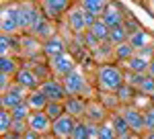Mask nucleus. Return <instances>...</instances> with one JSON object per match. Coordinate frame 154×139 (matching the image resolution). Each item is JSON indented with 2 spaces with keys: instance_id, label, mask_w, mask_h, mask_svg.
<instances>
[{
  "instance_id": "1",
  "label": "nucleus",
  "mask_w": 154,
  "mask_h": 139,
  "mask_svg": "<svg viewBox=\"0 0 154 139\" xmlns=\"http://www.w3.org/2000/svg\"><path fill=\"white\" fill-rule=\"evenodd\" d=\"M125 84L123 70L115 64H101L97 68V86L99 92H117Z\"/></svg>"
},
{
  "instance_id": "2",
  "label": "nucleus",
  "mask_w": 154,
  "mask_h": 139,
  "mask_svg": "<svg viewBox=\"0 0 154 139\" xmlns=\"http://www.w3.org/2000/svg\"><path fill=\"white\" fill-rule=\"evenodd\" d=\"M62 84H64V88H66V94L68 96H88V82L84 78V74L80 70L76 68L74 72H70L68 76H64L62 78Z\"/></svg>"
},
{
  "instance_id": "3",
  "label": "nucleus",
  "mask_w": 154,
  "mask_h": 139,
  "mask_svg": "<svg viewBox=\"0 0 154 139\" xmlns=\"http://www.w3.org/2000/svg\"><path fill=\"white\" fill-rule=\"evenodd\" d=\"M41 12L43 10H39L35 4H29V2L17 4V14H19V27H21V31H29L31 33V29L41 19Z\"/></svg>"
},
{
  "instance_id": "4",
  "label": "nucleus",
  "mask_w": 154,
  "mask_h": 139,
  "mask_svg": "<svg viewBox=\"0 0 154 139\" xmlns=\"http://www.w3.org/2000/svg\"><path fill=\"white\" fill-rule=\"evenodd\" d=\"M119 111H121V115L125 117V121H128V125H130L134 135L146 133V121H144V111L142 108H138L136 104H123Z\"/></svg>"
},
{
  "instance_id": "5",
  "label": "nucleus",
  "mask_w": 154,
  "mask_h": 139,
  "mask_svg": "<svg viewBox=\"0 0 154 139\" xmlns=\"http://www.w3.org/2000/svg\"><path fill=\"white\" fill-rule=\"evenodd\" d=\"M31 92V90H27L23 88L21 84H17V82L12 80L11 88L6 90V92L0 94V104H2V108H6V111H12L14 106H19V104H23L27 100V94Z\"/></svg>"
},
{
  "instance_id": "6",
  "label": "nucleus",
  "mask_w": 154,
  "mask_h": 139,
  "mask_svg": "<svg viewBox=\"0 0 154 139\" xmlns=\"http://www.w3.org/2000/svg\"><path fill=\"white\" fill-rule=\"evenodd\" d=\"M48 66H49V70H51V76L62 80L64 76H68L70 72L76 70V59H74V55H70V53L66 51V53H62V55H56V58L48 59Z\"/></svg>"
},
{
  "instance_id": "7",
  "label": "nucleus",
  "mask_w": 154,
  "mask_h": 139,
  "mask_svg": "<svg viewBox=\"0 0 154 139\" xmlns=\"http://www.w3.org/2000/svg\"><path fill=\"white\" fill-rule=\"evenodd\" d=\"M17 31H21L19 14H17V4H4L2 10H0V33L14 35Z\"/></svg>"
},
{
  "instance_id": "8",
  "label": "nucleus",
  "mask_w": 154,
  "mask_h": 139,
  "mask_svg": "<svg viewBox=\"0 0 154 139\" xmlns=\"http://www.w3.org/2000/svg\"><path fill=\"white\" fill-rule=\"evenodd\" d=\"M39 90L48 96L49 102H64L68 98L66 88H64V84H62L60 78H48V80H43L41 86H39Z\"/></svg>"
},
{
  "instance_id": "9",
  "label": "nucleus",
  "mask_w": 154,
  "mask_h": 139,
  "mask_svg": "<svg viewBox=\"0 0 154 139\" xmlns=\"http://www.w3.org/2000/svg\"><path fill=\"white\" fill-rule=\"evenodd\" d=\"M80 119H74L72 115H62L60 119L54 121V125H51V135L56 139H72V133H74V129H76V123H78Z\"/></svg>"
},
{
  "instance_id": "10",
  "label": "nucleus",
  "mask_w": 154,
  "mask_h": 139,
  "mask_svg": "<svg viewBox=\"0 0 154 139\" xmlns=\"http://www.w3.org/2000/svg\"><path fill=\"white\" fill-rule=\"evenodd\" d=\"M27 123H29V129L35 131L37 135H51V125H54V121L48 117L45 111H31Z\"/></svg>"
},
{
  "instance_id": "11",
  "label": "nucleus",
  "mask_w": 154,
  "mask_h": 139,
  "mask_svg": "<svg viewBox=\"0 0 154 139\" xmlns=\"http://www.w3.org/2000/svg\"><path fill=\"white\" fill-rule=\"evenodd\" d=\"M66 25L74 35H82L84 31H88L86 27V12L82 6H74L66 12Z\"/></svg>"
},
{
  "instance_id": "12",
  "label": "nucleus",
  "mask_w": 154,
  "mask_h": 139,
  "mask_svg": "<svg viewBox=\"0 0 154 139\" xmlns=\"http://www.w3.org/2000/svg\"><path fill=\"white\" fill-rule=\"evenodd\" d=\"M41 10L48 19L56 21L70 10V0H41Z\"/></svg>"
},
{
  "instance_id": "13",
  "label": "nucleus",
  "mask_w": 154,
  "mask_h": 139,
  "mask_svg": "<svg viewBox=\"0 0 154 139\" xmlns=\"http://www.w3.org/2000/svg\"><path fill=\"white\" fill-rule=\"evenodd\" d=\"M12 80L17 82V84H21L23 88H27V90H37V88L41 86L39 76L35 74V70L29 68V66H21V70L17 72V76H14Z\"/></svg>"
},
{
  "instance_id": "14",
  "label": "nucleus",
  "mask_w": 154,
  "mask_h": 139,
  "mask_svg": "<svg viewBox=\"0 0 154 139\" xmlns=\"http://www.w3.org/2000/svg\"><path fill=\"white\" fill-rule=\"evenodd\" d=\"M148 49H144V51H138L134 58H130L128 61H123V68L128 70V72H134V74H148V66H150V59L152 55H148L146 53Z\"/></svg>"
},
{
  "instance_id": "15",
  "label": "nucleus",
  "mask_w": 154,
  "mask_h": 139,
  "mask_svg": "<svg viewBox=\"0 0 154 139\" xmlns=\"http://www.w3.org/2000/svg\"><path fill=\"white\" fill-rule=\"evenodd\" d=\"M109 108H107L105 104L101 102H97V100H88V104H86V115H84V119L86 121H91V123H105L107 119H109Z\"/></svg>"
},
{
  "instance_id": "16",
  "label": "nucleus",
  "mask_w": 154,
  "mask_h": 139,
  "mask_svg": "<svg viewBox=\"0 0 154 139\" xmlns=\"http://www.w3.org/2000/svg\"><path fill=\"white\" fill-rule=\"evenodd\" d=\"M103 21H105V25L109 27V29H115V27H121L123 23V19H125V12H123V8L119 6V4H115V2H109V6H107V10L103 12V16H101Z\"/></svg>"
},
{
  "instance_id": "17",
  "label": "nucleus",
  "mask_w": 154,
  "mask_h": 139,
  "mask_svg": "<svg viewBox=\"0 0 154 139\" xmlns=\"http://www.w3.org/2000/svg\"><path fill=\"white\" fill-rule=\"evenodd\" d=\"M64 104H66V113L68 115H72L74 119H84L88 100H84L82 96H68L64 100Z\"/></svg>"
},
{
  "instance_id": "18",
  "label": "nucleus",
  "mask_w": 154,
  "mask_h": 139,
  "mask_svg": "<svg viewBox=\"0 0 154 139\" xmlns=\"http://www.w3.org/2000/svg\"><path fill=\"white\" fill-rule=\"evenodd\" d=\"M48 59L56 58V55H62V53H66V41L60 37V35H54V37H49L43 41V49H41Z\"/></svg>"
},
{
  "instance_id": "19",
  "label": "nucleus",
  "mask_w": 154,
  "mask_h": 139,
  "mask_svg": "<svg viewBox=\"0 0 154 139\" xmlns=\"http://www.w3.org/2000/svg\"><path fill=\"white\" fill-rule=\"evenodd\" d=\"M131 43V47L136 49V53L138 51H144V49H148V47L152 45V37L146 33L144 29H134L130 33V39H128Z\"/></svg>"
},
{
  "instance_id": "20",
  "label": "nucleus",
  "mask_w": 154,
  "mask_h": 139,
  "mask_svg": "<svg viewBox=\"0 0 154 139\" xmlns=\"http://www.w3.org/2000/svg\"><path fill=\"white\" fill-rule=\"evenodd\" d=\"M27 104H29L31 111H45L49 100H48V96L37 88V90H31V92L27 94Z\"/></svg>"
},
{
  "instance_id": "21",
  "label": "nucleus",
  "mask_w": 154,
  "mask_h": 139,
  "mask_svg": "<svg viewBox=\"0 0 154 139\" xmlns=\"http://www.w3.org/2000/svg\"><path fill=\"white\" fill-rule=\"evenodd\" d=\"M31 35L37 37V39H41V41H45V39H49V37H54V35H56V33H54V25L41 16V19L37 21V25L31 29Z\"/></svg>"
},
{
  "instance_id": "22",
  "label": "nucleus",
  "mask_w": 154,
  "mask_h": 139,
  "mask_svg": "<svg viewBox=\"0 0 154 139\" xmlns=\"http://www.w3.org/2000/svg\"><path fill=\"white\" fill-rule=\"evenodd\" d=\"M109 2L111 0H80V6H82L86 12H91V14H95V16H103V12L107 10V6H109Z\"/></svg>"
},
{
  "instance_id": "23",
  "label": "nucleus",
  "mask_w": 154,
  "mask_h": 139,
  "mask_svg": "<svg viewBox=\"0 0 154 139\" xmlns=\"http://www.w3.org/2000/svg\"><path fill=\"white\" fill-rule=\"evenodd\" d=\"M109 121H111V125L115 127V131H117L119 137L130 135L131 133V129H130V125H128V121H125V117L121 115V111H113V113L109 115Z\"/></svg>"
},
{
  "instance_id": "24",
  "label": "nucleus",
  "mask_w": 154,
  "mask_h": 139,
  "mask_svg": "<svg viewBox=\"0 0 154 139\" xmlns=\"http://www.w3.org/2000/svg\"><path fill=\"white\" fill-rule=\"evenodd\" d=\"M19 70H21V66H19V61L12 58V55H2L0 58V74L14 78Z\"/></svg>"
},
{
  "instance_id": "25",
  "label": "nucleus",
  "mask_w": 154,
  "mask_h": 139,
  "mask_svg": "<svg viewBox=\"0 0 154 139\" xmlns=\"http://www.w3.org/2000/svg\"><path fill=\"white\" fill-rule=\"evenodd\" d=\"M130 39V33H128V27L125 25H121V27H115V29H111L109 31V43L115 47L119 43H125Z\"/></svg>"
},
{
  "instance_id": "26",
  "label": "nucleus",
  "mask_w": 154,
  "mask_h": 139,
  "mask_svg": "<svg viewBox=\"0 0 154 139\" xmlns=\"http://www.w3.org/2000/svg\"><path fill=\"white\" fill-rule=\"evenodd\" d=\"M113 55L119 59V61H128L130 58L136 55V49L131 47L130 41H125V43H119V45L113 47Z\"/></svg>"
},
{
  "instance_id": "27",
  "label": "nucleus",
  "mask_w": 154,
  "mask_h": 139,
  "mask_svg": "<svg viewBox=\"0 0 154 139\" xmlns=\"http://www.w3.org/2000/svg\"><path fill=\"white\" fill-rule=\"evenodd\" d=\"M12 123H14V119H12L11 111L0 108V135H2V137H6L12 131Z\"/></svg>"
},
{
  "instance_id": "28",
  "label": "nucleus",
  "mask_w": 154,
  "mask_h": 139,
  "mask_svg": "<svg viewBox=\"0 0 154 139\" xmlns=\"http://www.w3.org/2000/svg\"><path fill=\"white\" fill-rule=\"evenodd\" d=\"M88 31L95 35L99 41H109V31H111V29L105 25V21H103V19H97V23L93 25Z\"/></svg>"
},
{
  "instance_id": "29",
  "label": "nucleus",
  "mask_w": 154,
  "mask_h": 139,
  "mask_svg": "<svg viewBox=\"0 0 154 139\" xmlns=\"http://www.w3.org/2000/svg\"><path fill=\"white\" fill-rule=\"evenodd\" d=\"M97 139H119L117 131H115V127L111 125V121L107 119L105 123H101L99 125V137Z\"/></svg>"
},
{
  "instance_id": "30",
  "label": "nucleus",
  "mask_w": 154,
  "mask_h": 139,
  "mask_svg": "<svg viewBox=\"0 0 154 139\" xmlns=\"http://www.w3.org/2000/svg\"><path fill=\"white\" fill-rule=\"evenodd\" d=\"M45 113H48V117L51 121H56V119H60L62 115H66V104L64 102H49L48 106H45Z\"/></svg>"
},
{
  "instance_id": "31",
  "label": "nucleus",
  "mask_w": 154,
  "mask_h": 139,
  "mask_svg": "<svg viewBox=\"0 0 154 139\" xmlns=\"http://www.w3.org/2000/svg\"><path fill=\"white\" fill-rule=\"evenodd\" d=\"M72 139H91V131H88V121L86 119H80L76 123V129L72 133Z\"/></svg>"
},
{
  "instance_id": "32",
  "label": "nucleus",
  "mask_w": 154,
  "mask_h": 139,
  "mask_svg": "<svg viewBox=\"0 0 154 139\" xmlns=\"http://www.w3.org/2000/svg\"><path fill=\"white\" fill-rule=\"evenodd\" d=\"M11 115L14 121H27L29 119V115H31V108H29V104H27V100H25L23 104H19V106H14L11 111Z\"/></svg>"
},
{
  "instance_id": "33",
  "label": "nucleus",
  "mask_w": 154,
  "mask_h": 139,
  "mask_svg": "<svg viewBox=\"0 0 154 139\" xmlns=\"http://www.w3.org/2000/svg\"><path fill=\"white\" fill-rule=\"evenodd\" d=\"M138 92L146 94V96H150V98H154V78H152V76H148V74H146V78L142 80L140 88H138Z\"/></svg>"
},
{
  "instance_id": "34",
  "label": "nucleus",
  "mask_w": 154,
  "mask_h": 139,
  "mask_svg": "<svg viewBox=\"0 0 154 139\" xmlns=\"http://www.w3.org/2000/svg\"><path fill=\"white\" fill-rule=\"evenodd\" d=\"M82 39H84V41H82V45L86 47V49H91V51H95L97 47L103 43V41H99L95 35L91 33V31H84V33H82Z\"/></svg>"
},
{
  "instance_id": "35",
  "label": "nucleus",
  "mask_w": 154,
  "mask_h": 139,
  "mask_svg": "<svg viewBox=\"0 0 154 139\" xmlns=\"http://www.w3.org/2000/svg\"><path fill=\"white\" fill-rule=\"evenodd\" d=\"M12 35H0V55H11Z\"/></svg>"
},
{
  "instance_id": "36",
  "label": "nucleus",
  "mask_w": 154,
  "mask_h": 139,
  "mask_svg": "<svg viewBox=\"0 0 154 139\" xmlns=\"http://www.w3.org/2000/svg\"><path fill=\"white\" fill-rule=\"evenodd\" d=\"M144 121H146V131H154V104L144 108Z\"/></svg>"
},
{
  "instance_id": "37",
  "label": "nucleus",
  "mask_w": 154,
  "mask_h": 139,
  "mask_svg": "<svg viewBox=\"0 0 154 139\" xmlns=\"http://www.w3.org/2000/svg\"><path fill=\"white\" fill-rule=\"evenodd\" d=\"M27 131H29V123H27V121H14V123H12V131H11V133L25 135Z\"/></svg>"
},
{
  "instance_id": "38",
  "label": "nucleus",
  "mask_w": 154,
  "mask_h": 139,
  "mask_svg": "<svg viewBox=\"0 0 154 139\" xmlns=\"http://www.w3.org/2000/svg\"><path fill=\"white\" fill-rule=\"evenodd\" d=\"M11 84H12V78H11V76H4V74H0V94L6 92V90L11 88Z\"/></svg>"
},
{
  "instance_id": "39",
  "label": "nucleus",
  "mask_w": 154,
  "mask_h": 139,
  "mask_svg": "<svg viewBox=\"0 0 154 139\" xmlns=\"http://www.w3.org/2000/svg\"><path fill=\"white\" fill-rule=\"evenodd\" d=\"M23 139H41V135H37L35 131H31V129H29V131L23 135Z\"/></svg>"
},
{
  "instance_id": "40",
  "label": "nucleus",
  "mask_w": 154,
  "mask_h": 139,
  "mask_svg": "<svg viewBox=\"0 0 154 139\" xmlns=\"http://www.w3.org/2000/svg\"><path fill=\"white\" fill-rule=\"evenodd\" d=\"M140 139H154V131H146V133H142Z\"/></svg>"
},
{
  "instance_id": "41",
  "label": "nucleus",
  "mask_w": 154,
  "mask_h": 139,
  "mask_svg": "<svg viewBox=\"0 0 154 139\" xmlns=\"http://www.w3.org/2000/svg\"><path fill=\"white\" fill-rule=\"evenodd\" d=\"M148 76L154 78V55H152V59H150V66H148Z\"/></svg>"
},
{
  "instance_id": "42",
  "label": "nucleus",
  "mask_w": 154,
  "mask_h": 139,
  "mask_svg": "<svg viewBox=\"0 0 154 139\" xmlns=\"http://www.w3.org/2000/svg\"><path fill=\"white\" fill-rule=\"evenodd\" d=\"M2 139H23V135H17V133H8L6 137H2Z\"/></svg>"
},
{
  "instance_id": "43",
  "label": "nucleus",
  "mask_w": 154,
  "mask_h": 139,
  "mask_svg": "<svg viewBox=\"0 0 154 139\" xmlns=\"http://www.w3.org/2000/svg\"><path fill=\"white\" fill-rule=\"evenodd\" d=\"M119 139H140V135H134V133H130V135H123V137Z\"/></svg>"
}]
</instances>
